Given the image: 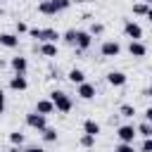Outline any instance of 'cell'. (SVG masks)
<instances>
[{
	"label": "cell",
	"instance_id": "cell-6",
	"mask_svg": "<svg viewBox=\"0 0 152 152\" xmlns=\"http://www.w3.org/2000/svg\"><path fill=\"white\" fill-rule=\"evenodd\" d=\"M121 52V45L116 43V40H104L102 45H100V55L102 57H116Z\"/></svg>",
	"mask_w": 152,
	"mask_h": 152
},
{
	"label": "cell",
	"instance_id": "cell-38",
	"mask_svg": "<svg viewBox=\"0 0 152 152\" xmlns=\"http://www.w3.org/2000/svg\"><path fill=\"white\" fill-rule=\"evenodd\" d=\"M0 2H10V0H0Z\"/></svg>",
	"mask_w": 152,
	"mask_h": 152
},
{
	"label": "cell",
	"instance_id": "cell-8",
	"mask_svg": "<svg viewBox=\"0 0 152 152\" xmlns=\"http://www.w3.org/2000/svg\"><path fill=\"white\" fill-rule=\"evenodd\" d=\"M78 50H88L93 45V36L88 31H76V43H74Z\"/></svg>",
	"mask_w": 152,
	"mask_h": 152
},
{
	"label": "cell",
	"instance_id": "cell-11",
	"mask_svg": "<svg viewBox=\"0 0 152 152\" xmlns=\"http://www.w3.org/2000/svg\"><path fill=\"white\" fill-rule=\"evenodd\" d=\"M10 88H12V90H17V93L26 90V88H28V81H26V76H24V74H14V76L10 78Z\"/></svg>",
	"mask_w": 152,
	"mask_h": 152
},
{
	"label": "cell",
	"instance_id": "cell-3",
	"mask_svg": "<svg viewBox=\"0 0 152 152\" xmlns=\"http://www.w3.org/2000/svg\"><path fill=\"white\" fill-rule=\"evenodd\" d=\"M116 135H119V142H133L135 135H138V131H135L133 124H124V126L116 128Z\"/></svg>",
	"mask_w": 152,
	"mask_h": 152
},
{
	"label": "cell",
	"instance_id": "cell-5",
	"mask_svg": "<svg viewBox=\"0 0 152 152\" xmlns=\"http://www.w3.org/2000/svg\"><path fill=\"white\" fill-rule=\"evenodd\" d=\"M26 126H31L36 131H43L48 126V116L45 114H38V112H31V114H26Z\"/></svg>",
	"mask_w": 152,
	"mask_h": 152
},
{
	"label": "cell",
	"instance_id": "cell-32",
	"mask_svg": "<svg viewBox=\"0 0 152 152\" xmlns=\"http://www.w3.org/2000/svg\"><path fill=\"white\" fill-rule=\"evenodd\" d=\"M2 112H5V93L0 90V114H2Z\"/></svg>",
	"mask_w": 152,
	"mask_h": 152
},
{
	"label": "cell",
	"instance_id": "cell-21",
	"mask_svg": "<svg viewBox=\"0 0 152 152\" xmlns=\"http://www.w3.org/2000/svg\"><path fill=\"white\" fill-rule=\"evenodd\" d=\"M147 10H150L147 2H135V5H133V14H138V17H145Z\"/></svg>",
	"mask_w": 152,
	"mask_h": 152
},
{
	"label": "cell",
	"instance_id": "cell-19",
	"mask_svg": "<svg viewBox=\"0 0 152 152\" xmlns=\"http://www.w3.org/2000/svg\"><path fill=\"white\" fill-rule=\"evenodd\" d=\"M40 135H43V140H45V142H57V131H55V128H50V126H45V128L40 131Z\"/></svg>",
	"mask_w": 152,
	"mask_h": 152
},
{
	"label": "cell",
	"instance_id": "cell-9",
	"mask_svg": "<svg viewBox=\"0 0 152 152\" xmlns=\"http://www.w3.org/2000/svg\"><path fill=\"white\" fill-rule=\"evenodd\" d=\"M128 52H131V57H145L147 55V45L142 43V40H131L128 43Z\"/></svg>",
	"mask_w": 152,
	"mask_h": 152
},
{
	"label": "cell",
	"instance_id": "cell-31",
	"mask_svg": "<svg viewBox=\"0 0 152 152\" xmlns=\"http://www.w3.org/2000/svg\"><path fill=\"white\" fill-rule=\"evenodd\" d=\"M145 121H150V124H152V107H147V109H145Z\"/></svg>",
	"mask_w": 152,
	"mask_h": 152
},
{
	"label": "cell",
	"instance_id": "cell-26",
	"mask_svg": "<svg viewBox=\"0 0 152 152\" xmlns=\"http://www.w3.org/2000/svg\"><path fill=\"white\" fill-rule=\"evenodd\" d=\"M114 152H135V147H133V142H119L114 147Z\"/></svg>",
	"mask_w": 152,
	"mask_h": 152
},
{
	"label": "cell",
	"instance_id": "cell-22",
	"mask_svg": "<svg viewBox=\"0 0 152 152\" xmlns=\"http://www.w3.org/2000/svg\"><path fill=\"white\" fill-rule=\"evenodd\" d=\"M119 114L126 116V119H131V116H135V107H133V104H121V107H119Z\"/></svg>",
	"mask_w": 152,
	"mask_h": 152
},
{
	"label": "cell",
	"instance_id": "cell-37",
	"mask_svg": "<svg viewBox=\"0 0 152 152\" xmlns=\"http://www.w3.org/2000/svg\"><path fill=\"white\" fill-rule=\"evenodd\" d=\"M145 2H147V5H152V0H145Z\"/></svg>",
	"mask_w": 152,
	"mask_h": 152
},
{
	"label": "cell",
	"instance_id": "cell-10",
	"mask_svg": "<svg viewBox=\"0 0 152 152\" xmlns=\"http://www.w3.org/2000/svg\"><path fill=\"white\" fill-rule=\"evenodd\" d=\"M126 81H128V76H126L124 71H109V74H107V83H109V86H114V88L126 86Z\"/></svg>",
	"mask_w": 152,
	"mask_h": 152
},
{
	"label": "cell",
	"instance_id": "cell-24",
	"mask_svg": "<svg viewBox=\"0 0 152 152\" xmlns=\"http://www.w3.org/2000/svg\"><path fill=\"white\" fill-rule=\"evenodd\" d=\"M10 142H12V145H24V133L12 131V133H10Z\"/></svg>",
	"mask_w": 152,
	"mask_h": 152
},
{
	"label": "cell",
	"instance_id": "cell-16",
	"mask_svg": "<svg viewBox=\"0 0 152 152\" xmlns=\"http://www.w3.org/2000/svg\"><path fill=\"white\" fill-rule=\"evenodd\" d=\"M38 12H40V14L52 17V14H57V7H55V2H52V0H43V2L38 5Z\"/></svg>",
	"mask_w": 152,
	"mask_h": 152
},
{
	"label": "cell",
	"instance_id": "cell-23",
	"mask_svg": "<svg viewBox=\"0 0 152 152\" xmlns=\"http://www.w3.org/2000/svg\"><path fill=\"white\" fill-rule=\"evenodd\" d=\"M88 33H90V36H100V33H104V24H100V21H93Z\"/></svg>",
	"mask_w": 152,
	"mask_h": 152
},
{
	"label": "cell",
	"instance_id": "cell-1",
	"mask_svg": "<svg viewBox=\"0 0 152 152\" xmlns=\"http://www.w3.org/2000/svg\"><path fill=\"white\" fill-rule=\"evenodd\" d=\"M50 100H52L55 109H57V112H62V114L71 112V107H74V100H71L64 90H52V93H50Z\"/></svg>",
	"mask_w": 152,
	"mask_h": 152
},
{
	"label": "cell",
	"instance_id": "cell-12",
	"mask_svg": "<svg viewBox=\"0 0 152 152\" xmlns=\"http://www.w3.org/2000/svg\"><path fill=\"white\" fill-rule=\"evenodd\" d=\"M10 66L14 69V74H26V69H28V59L21 57V55H19V57H12V59H10Z\"/></svg>",
	"mask_w": 152,
	"mask_h": 152
},
{
	"label": "cell",
	"instance_id": "cell-35",
	"mask_svg": "<svg viewBox=\"0 0 152 152\" xmlns=\"http://www.w3.org/2000/svg\"><path fill=\"white\" fill-rule=\"evenodd\" d=\"M145 17H147V19L152 21V5H150V10H147V14H145Z\"/></svg>",
	"mask_w": 152,
	"mask_h": 152
},
{
	"label": "cell",
	"instance_id": "cell-13",
	"mask_svg": "<svg viewBox=\"0 0 152 152\" xmlns=\"http://www.w3.org/2000/svg\"><path fill=\"white\" fill-rule=\"evenodd\" d=\"M0 45L14 50V48L19 45V36H17V33H0Z\"/></svg>",
	"mask_w": 152,
	"mask_h": 152
},
{
	"label": "cell",
	"instance_id": "cell-15",
	"mask_svg": "<svg viewBox=\"0 0 152 152\" xmlns=\"http://www.w3.org/2000/svg\"><path fill=\"white\" fill-rule=\"evenodd\" d=\"M83 133L97 138V133H100V124H97L95 119H86V121H83Z\"/></svg>",
	"mask_w": 152,
	"mask_h": 152
},
{
	"label": "cell",
	"instance_id": "cell-20",
	"mask_svg": "<svg viewBox=\"0 0 152 152\" xmlns=\"http://www.w3.org/2000/svg\"><path fill=\"white\" fill-rule=\"evenodd\" d=\"M135 131H138L142 138H152V124H150V121H142V124H138V126H135Z\"/></svg>",
	"mask_w": 152,
	"mask_h": 152
},
{
	"label": "cell",
	"instance_id": "cell-29",
	"mask_svg": "<svg viewBox=\"0 0 152 152\" xmlns=\"http://www.w3.org/2000/svg\"><path fill=\"white\" fill-rule=\"evenodd\" d=\"M142 152H152V138H145L142 140V147H140Z\"/></svg>",
	"mask_w": 152,
	"mask_h": 152
},
{
	"label": "cell",
	"instance_id": "cell-28",
	"mask_svg": "<svg viewBox=\"0 0 152 152\" xmlns=\"http://www.w3.org/2000/svg\"><path fill=\"white\" fill-rule=\"evenodd\" d=\"M62 38H64V40H66L69 45H74V43H76V28H69V31H66V33H64Z\"/></svg>",
	"mask_w": 152,
	"mask_h": 152
},
{
	"label": "cell",
	"instance_id": "cell-27",
	"mask_svg": "<svg viewBox=\"0 0 152 152\" xmlns=\"http://www.w3.org/2000/svg\"><path fill=\"white\" fill-rule=\"evenodd\" d=\"M52 2H55L57 12H64V10H69V7H71V0H52Z\"/></svg>",
	"mask_w": 152,
	"mask_h": 152
},
{
	"label": "cell",
	"instance_id": "cell-25",
	"mask_svg": "<svg viewBox=\"0 0 152 152\" xmlns=\"http://www.w3.org/2000/svg\"><path fill=\"white\" fill-rule=\"evenodd\" d=\"M78 142H81V147H93V145H95V135H88V133H83Z\"/></svg>",
	"mask_w": 152,
	"mask_h": 152
},
{
	"label": "cell",
	"instance_id": "cell-18",
	"mask_svg": "<svg viewBox=\"0 0 152 152\" xmlns=\"http://www.w3.org/2000/svg\"><path fill=\"white\" fill-rule=\"evenodd\" d=\"M66 78H69L74 86H78V83H83V81H86V74H83L81 69H71V71L66 74Z\"/></svg>",
	"mask_w": 152,
	"mask_h": 152
},
{
	"label": "cell",
	"instance_id": "cell-14",
	"mask_svg": "<svg viewBox=\"0 0 152 152\" xmlns=\"http://www.w3.org/2000/svg\"><path fill=\"white\" fill-rule=\"evenodd\" d=\"M36 112H38V114H45V116L52 114V112H55L52 100H50V97H48V100H38V102H36Z\"/></svg>",
	"mask_w": 152,
	"mask_h": 152
},
{
	"label": "cell",
	"instance_id": "cell-33",
	"mask_svg": "<svg viewBox=\"0 0 152 152\" xmlns=\"http://www.w3.org/2000/svg\"><path fill=\"white\" fill-rule=\"evenodd\" d=\"M10 152H24V150H21V145H12V147H10Z\"/></svg>",
	"mask_w": 152,
	"mask_h": 152
},
{
	"label": "cell",
	"instance_id": "cell-2",
	"mask_svg": "<svg viewBox=\"0 0 152 152\" xmlns=\"http://www.w3.org/2000/svg\"><path fill=\"white\" fill-rule=\"evenodd\" d=\"M28 36L40 40V43H57L62 38V33L57 28H28Z\"/></svg>",
	"mask_w": 152,
	"mask_h": 152
},
{
	"label": "cell",
	"instance_id": "cell-4",
	"mask_svg": "<svg viewBox=\"0 0 152 152\" xmlns=\"http://www.w3.org/2000/svg\"><path fill=\"white\" fill-rule=\"evenodd\" d=\"M124 33H126L131 40H140V38H142V26L135 24L133 19H126V21H124Z\"/></svg>",
	"mask_w": 152,
	"mask_h": 152
},
{
	"label": "cell",
	"instance_id": "cell-17",
	"mask_svg": "<svg viewBox=\"0 0 152 152\" xmlns=\"http://www.w3.org/2000/svg\"><path fill=\"white\" fill-rule=\"evenodd\" d=\"M40 55L43 57H57V43H40Z\"/></svg>",
	"mask_w": 152,
	"mask_h": 152
},
{
	"label": "cell",
	"instance_id": "cell-30",
	"mask_svg": "<svg viewBox=\"0 0 152 152\" xmlns=\"http://www.w3.org/2000/svg\"><path fill=\"white\" fill-rule=\"evenodd\" d=\"M26 31H28V26L24 21H17V33H26Z\"/></svg>",
	"mask_w": 152,
	"mask_h": 152
},
{
	"label": "cell",
	"instance_id": "cell-36",
	"mask_svg": "<svg viewBox=\"0 0 152 152\" xmlns=\"http://www.w3.org/2000/svg\"><path fill=\"white\" fill-rule=\"evenodd\" d=\"M145 93H147V95H150V97H152V86H150V88H147V90H145Z\"/></svg>",
	"mask_w": 152,
	"mask_h": 152
},
{
	"label": "cell",
	"instance_id": "cell-7",
	"mask_svg": "<svg viewBox=\"0 0 152 152\" xmlns=\"http://www.w3.org/2000/svg\"><path fill=\"white\" fill-rule=\"evenodd\" d=\"M76 95H78L81 100H93V97L97 95V90H95V86H93V83L83 81V83H78V88H76Z\"/></svg>",
	"mask_w": 152,
	"mask_h": 152
},
{
	"label": "cell",
	"instance_id": "cell-34",
	"mask_svg": "<svg viewBox=\"0 0 152 152\" xmlns=\"http://www.w3.org/2000/svg\"><path fill=\"white\" fill-rule=\"evenodd\" d=\"M24 152H45L43 147H28V150H24Z\"/></svg>",
	"mask_w": 152,
	"mask_h": 152
}]
</instances>
